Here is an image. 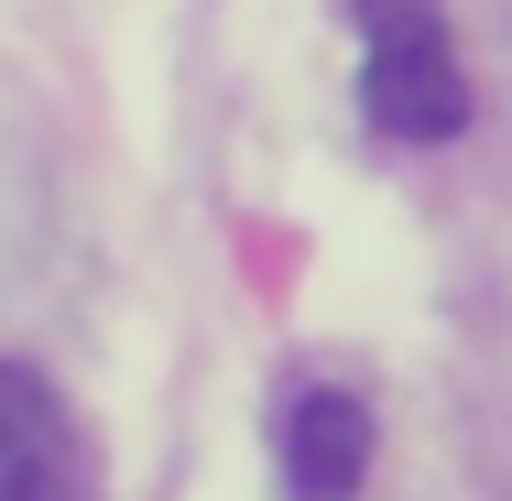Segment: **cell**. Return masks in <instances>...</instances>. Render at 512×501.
Returning a JSON list of instances; mask_svg holds the SVG:
<instances>
[{
	"label": "cell",
	"mask_w": 512,
	"mask_h": 501,
	"mask_svg": "<svg viewBox=\"0 0 512 501\" xmlns=\"http://www.w3.org/2000/svg\"><path fill=\"white\" fill-rule=\"evenodd\" d=\"M360 11V109L393 142H458L469 131V77L447 44L436 0H349Z\"/></svg>",
	"instance_id": "1"
},
{
	"label": "cell",
	"mask_w": 512,
	"mask_h": 501,
	"mask_svg": "<svg viewBox=\"0 0 512 501\" xmlns=\"http://www.w3.org/2000/svg\"><path fill=\"white\" fill-rule=\"evenodd\" d=\"M0 501H88V436L22 360H0Z\"/></svg>",
	"instance_id": "2"
},
{
	"label": "cell",
	"mask_w": 512,
	"mask_h": 501,
	"mask_svg": "<svg viewBox=\"0 0 512 501\" xmlns=\"http://www.w3.org/2000/svg\"><path fill=\"white\" fill-rule=\"evenodd\" d=\"M273 469H284L295 501H349L360 480H371V414H360V393L295 382L284 414H273Z\"/></svg>",
	"instance_id": "3"
}]
</instances>
